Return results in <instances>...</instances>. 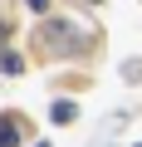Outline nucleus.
Masks as SVG:
<instances>
[{"mask_svg": "<svg viewBox=\"0 0 142 147\" xmlns=\"http://www.w3.org/2000/svg\"><path fill=\"white\" fill-rule=\"evenodd\" d=\"M74 34H79V30L69 25V20H54V25H44V30H39V39H44V49H49V54H79V49H83V39H74Z\"/></svg>", "mask_w": 142, "mask_h": 147, "instance_id": "f257e3e1", "label": "nucleus"}, {"mask_svg": "<svg viewBox=\"0 0 142 147\" xmlns=\"http://www.w3.org/2000/svg\"><path fill=\"white\" fill-rule=\"evenodd\" d=\"M20 137H25V123L15 113H0V147H20Z\"/></svg>", "mask_w": 142, "mask_h": 147, "instance_id": "f03ea898", "label": "nucleus"}, {"mask_svg": "<svg viewBox=\"0 0 142 147\" xmlns=\"http://www.w3.org/2000/svg\"><path fill=\"white\" fill-rule=\"evenodd\" d=\"M0 74H10V79H20V74H25V59H20L15 49H0Z\"/></svg>", "mask_w": 142, "mask_h": 147, "instance_id": "7ed1b4c3", "label": "nucleus"}, {"mask_svg": "<svg viewBox=\"0 0 142 147\" xmlns=\"http://www.w3.org/2000/svg\"><path fill=\"white\" fill-rule=\"evenodd\" d=\"M49 118H54V123H74V118H79V103H69V98H59V103L49 108Z\"/></svg>", "mask_w": 142, "mask_h": 147, "instance_id": "20e7f679", "label": "nucleus"}, {"mask_svg": "<svg viewBox=\"0 0 142 147\" xmlns=\"http://www.w3.org/2000/svg\"><path fill=\"white\" fill-rule=\"evenodd\" d=\"M30 10H39V15H44V10H49V0H30Z\"/></svg>", "mask_w": 142, "mask_h": 147, "instance_id": "39448f33", "label": "nucleus"}, {"mask_svg": "<svg viewBox=\"0 0 142 147\" xmlns=\"http://www.w3.org/2000/svg\"><path fill=\"white\" fill-rule=\"evenodd\" d=\"M0 44H5V20H0Z\"/></svg>", "mask_w": 142, "mask_h": 147, "instance_id": "423d86ee", "label": "nucleus"}, {"mask_svg": "<svg viewBox=\"0 0 142 147\" xmlns=\"http://www.w3.org/2000/svg\"><path fill=\"white\" fill-rule=\"evenodd\" d=\"M34 147H49V142H34Z\"/></svg>", "mask_w": 142, "mask_h": 147, "instance_id": "0eeeda50", "label": "nucleus"}, {"mask_svg": "<svg viewBox=\"0 0 142 147\" xmlns=\"http://www.w3.org/2000/svg\"><path fill=\"white\" fill-rule=\"evenodd\" d=\"M88 5H98V0H88Z\"/></svg>", "mask_w": 142, "mask_h": 147, "instance_id": "6e6552de", "label": "nucleus"}, {"mask_svg": "<svg viewBox=\"0 0 142 147\" xmlns=\"http://www.w3.org/2000/svg\"><path fill=\"white\" fill-rule=\"evenodd\" d=\"M137 147H142V142H137Z\"/></svg>", "mask_w": 142, "mask_h": 147, "instance_id": "1a4fd4ad", "label": "nucleus"}]
</instances>
